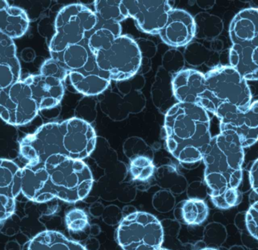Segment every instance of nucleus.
Masks as SVG:
<instances>
[{"label":"nucleus","instance_id":"obj_1","mask_svg":"<svg viewBox=\"0 0 258 250\" xmlns=\"http://www.w3.org/2000/svg\"><path fill=\"white\" fill-rule=\"evenodd\" d=\"M164 129L167 149L176 160L203 159L212 136L208 112L200 105L176 103L166 112Z\"/></svg>","mask_w":258,"mask_h":250},{"label":"nucleus","instance_id":"obj_2","mask_svg":"<svg viewBox=\"0 0 258 250\" xmlns=\"http://www.w3.org/2000/svg\"><path fill=\"white\" fill-rule=\"evenodd\" d=\"M244 148L233 133H220L213 136L202 159L211 198L238 189L242 180Z\"/></svg>","mask_w":258,"mask_h":250},{"label":"nucleus","instance_id":"obj_3","mask_svg":"<svg viewBox=\"0 0 258 250\" xmlns=\"http://www.w3.org/2000/svg\"><path fill=\"white\" fill-rule=\"evenodd\" d=\"M44 165L55 198L75 203L84 199L91 191L93 174L84 161L71 159L64 155H54Z\"/></svg>","mask_w":258,"mask_h":250},{"label":"nucleus","instance_id":"obj_4","mask_svg":"<svg viewBox=\"0 0 258 250\" xmlns=\"http://www.w3.org/2000/svg\"><path fill=\"white\" fill-rule=\"evenodd\" d=\"M206 90L199 104L214 114L223 103L246 109L251 104V92L247 80L230 65L215 67L205 74Z\"/></svg>","mask_w":258,"mask_h":250},{"label":"nucleus","instance_id":"obj_5","mask_svg":"<svg viewBox=\"0 0 258 250\" xmlns=\"http://www.w3.org/2000/svg\"><path fill=\"white\" fill-rule=\"evenodd\" d=\"M98 21L96 13L84 5L64 6L55 18V33L49 45L50 54L61 53L69 45L82 42Z\"/></svg>","mask_w":258,"mask_h":250},{"label":"nucleus","instance_id":"obj_6","mask_svg":"<svg viewBox=\"0 0 258 250\" xmlns=\"http://www.w3.org/2000/svg\"><path fill=\"white\" fill-rule=\"evenodd\" d=\"M116 240L123 250H155L164 242V230L156 217L137 211L120 221Z\"/></svg>","mask_w":258,"mask_h":250},{"label":"nucleus","instance_id":"obj_7","mask_svg":"<svg viewBox=\"0 0 258 250\" xmlns=\"http://www.w3.org/2000/svg\"><path fill=\"white\" fill-rule=\"evenodd\" d=\"M144 84L145 78L141 74L115 82L114 87H108L98 96L101 110L114 121H123L131 114L140 113L146 105V97L141 92Z\"/></svg>","mask_w":258,"mask_h":250},{"label":"nucleus","instance_id":"obj_8","mask_svg":"<svg viewBox=\"0 0 258 250\" xmlns=\"http://www.w3.org/2000/svg\"><path fill=\"white\" fill-rule=\"evenodd\" d=\"M96 63L102 71L109 74L114 82L124 81L140 72L142 56L135 39L121 35L112 45L96 54Z\"/></svg>","mask_w":258,"mask_h":250},{"label":"nucleus","instance_id":"obj_9","mask_svg":"<svg viewBox=\"0 0 258 250\" xmlns=\"http://www.w3.org/2000/svg\"><path fill=\"white\" fill-rule=\"evenodd\" d=\"M66 121L46 123L34 133L27 135L20 142L21 155L28 164H44L54 155L66 156L64 146Z\"/></svg>","mask_w":258,"mask_h":250},{"label":"nucleus","instance_id":"obj_10","mask_svg":"<svg viewBox=\"0 0 258 250\" xmlns=\"http://www.w3.org/2000/svg\"><path fill=\"white\" fill-rule=\"evenodd\" d=\"M214 115L220 120V133L236 135L244 148L258 140V100L246 109L223 103Z\"/></svg>","mask_w":258,"mask_h":250},{"label":"nucleus","instance_id":"obj_11","mask_svg":"<svg viewBox=\"0 0 258 250\" xmlns=\"http://www.w3.org/2000/svg\"><path fill=\"white\" fill-rule=\"evenodd\" d=\"M40 112L25 80L0 89V115L7 124L22 126L32 121Z\"/></svg>","mask_w":258,"mask_h":250},{"label":"nucleus","instance_id":"obj_12","mask_svg":"<svg viewBox=\"0 0 258 250\" xmlns=\"http://www.w3.org/2000/svg\"><path fill=\"white\" fill-rule=\"evenodd\" d=\"M128 18H134L138 28L149 34H159L173 9L170 1H122Z\"/></svg>","mask_w":258,"mask_h":250},{"label":"nucleus","instance_id":"obj_13","mask_svg":"<svg viewBox=\"0 0 258 250\" xmlns=\"http://www.w3.org/2000/svg\"><path fill=\"white\" fill-rule=\"evenodd\" d=\"M64 146L66 156L76 160H84L96 148L97 136L90 123L72 118L66 120Z\"/></svg>","mask_w":258,"mask_h":250},{"label":"nucleus","instance_id":"obj_14","mask_svg":"<svg viewBox=\"0 0 258 250\" xmlns=\"http://www.w3.org/2000/svg\"><path fill=\"white\" fill-rule=\"evenodd\" d=\"M196 35L194 18L186 11L173 9L159 36L164 43L173 48L186 46Z\"/></svg>","mask_w":258,"mask_h":250},{"label":"nucleus","instance_id":"obj_15","mask_svg":"<svg viewBox=\"0 0 258 250\" xmlns=\"http://www.w3.org/2000/svg\"><path fill=\"white\" fill-rule=\"evenodd\" d=\"M22 192L28 199L43 203L55 198L44 164H28L22 168Z\"/></svg>","mask_w":258,"mask_h":250},{"label":"nucleus","instance_id":"obj_16","mask_svg":"<svg viewBox=\"0 0 258 250\" xmlns=\"http://www.w3.org/2000/svg\"><path fill=\"white\" fill-rule=\"evenodd\" d=\"M40 111L55 108L61 103L64 93V81L43 74L28 76L25 79Z\"/></svg>","mask_w":258,"mask_h":250},{"label":"nucleus","instance_id":"obj_17","mask_svg":"<svg viewBox=\"0 0 258 250\" xmlns=\"http://www.w3.org/2000/svg\"><path fill=\"white\" fill-rule=\"evenodd\" d=\"M172 89L177 103L199 104L206 90L205 74L192 68L182 70L173 76Z\"/></svg>","mask_w":258,"mask_h":250},{"label":"nucleus","instance_id":"obj_18","mask_svg":"<svg viewBox=\"0 0 258 250\" xmlns=\"http://www.w3.org/2000/svg\"><path fill=\"white\" fill-rule=\"evenodd\" d=\"M232 44L258 45V9L249 8L240 11L229 26Z\"/></svg>","mask_w":258,"mask_h":250},{"label":"nucleus","instance_id":"obj_19","mask_svg":"<svg viewBox=\"0 0 258 250\" xmlns=\"http://www.w3.org/2000/svg\"><path fill=\"white\" fill-rule=\"evenodd\" d=\"M21 65L13 39L0 33V89L20 81Z\"/></svg>","mask_w":258,"mask_h":250},{"label":"nucleus","instance_id":"obj_20","mask_svg":"<svg viewBox=\"0 0 258 250\" xmlns=\"http://www.w3.org/2000/svg\"><path fill=\"white\" fill-rule=\"evenodd\" d=\"M69 77L73 87L85 96H99L109 87L111 82L109 74L99 66L91 71H74Z\"/></svg>","mask_w":258,"mask_h":250},{"label":"nucleus","instance_id":"obj_21","mask_svg":"<svg viewBox=\"0 0 258 250\" xmlns=\"http://www.w3.org/2000/svg\"><path fill=\"white\" fill-rule=\"evenodd\" d=\"M229 64L246 80H258V45L232 44Z\"/></svg>","mask_w":258,"mask_h":250},{"label":"nucleus","instance_id":"obj_22","mask_svg":"<svg viewBox=\"0 0 258 250\" xmlns=\"http://www.w3.org/2000/svg\"><path fill=\"white\" fill-rule=\"evenodd\" d=\"M29 18L24 9L0 1V33L11 39L22 37L28 31Z\"/></svg>","mask_w":258,"mask_h":250},{"label":"nucleus","instance_id":"obj_23","mask_svg":"<svg viewBox=\"0 0 258 250\" xmlns=\"http://www.w3.org/2000/svg\"><path fill=\"white\" fill-rule=\"evenodd\" d=\"M22 250H87L84 245L70 240L59 232L46 230L28 241Z\"/></svg>","mask_w":258,"mask_h":250},{"label":"nucleus","instance_id":"obj_24","mask_svg":"<svg viewBox=\"0 0 258 250\" xmlns=\"http://www.w3.org/2000/svg\"><path fill=\"white\" fill-rule=\"evenodd\" d=\"M121 25L119 23L98 21L95 28L87 34L89 48L96 56L98 53L109 48L116 39L121 36Z\"/></svg>","mask_w":258,"mask_h":250},{"label":"nucleus","instance_id":"obj_25","mask_svg":"<svg viewBox=\"0 0 258 250\" xmlns=\"http://www.w3.org/2000/svg\"><path fill=\"white\" fill-rule=\"evenodd\" d=\"M50 55L51 58L58 61L69 74L83 69L94 56L89 48L87 38L80 43L69 45L61 53Z\"/></svg>","mask_w":258,"mask_h":250},{"label":"nucleus","instance_id":"obj_26","mask_svg":"<svg viewBox=\"0 0 258 250\" xmlns=\"http://www.w3.org/2000/svg\"><path fill=\"white\" fill-rule=\"evenodd\" d=\"M22 168L10 159H1L0 196L16 199L22 192Z\"/></svg>","mask_w":258,"mask_h":250},{"label":"nucleus","instance_id":"obj_27","mask_svg":"<svg viewBox=\"0 0 258 250\" xmlns=\"http://www.w3.org/2000/svg\"><path fill=\"white\" fill-rule=\"evenodd\" d=\"M173 76L167 72L163 67L159 68L152 84L151 93L154 104L161 109L167 105H170L171 98H175L172 89Z\"/></svg>","mask_w":258,"mask_h":250},{"label":"nucleus","instance_id":"obj_28","mask_svg":"<svg viewBox=\"0 0 258 250\" xmlns=\"http://www.w3.org/2000/svg\"><path fill=\"white\" fill-rule=\"evenodd\" d=\"M197 39L214 40L223 31V23L217 15L201 12L194 18Z\"/></svg>","mask_w":258,"mask_h":250},{"label":"nucleus","instance_id":"obj_29","mask_svg":"<svg viewBox=\"0 0 258 250\" xmlns=\"http://www.w3.org/2000/svg\"><path fill=\"white\" fill-rule=\"evenodd\" d=\"M94 12L99 21L119 23L128 18L126 9L120 0H98L94 1Z\"/></svg>","mask_w":258,"mask_h":250},{"label":"nucleus","instance_id":"obj_30","mask_svg":"<svg viewBox=\"0 0 258 250\" xmlns=\"http://www.w3.org/2000/svg\"><path fill=\"white\" fill-rule=\"evenodd\" d=\"M209 213L208 205L199 198L185 200L181 206V215L185 224L199 225L207 219Z\"/></svg>","mask_w":258,"mask_h":250},{"label":"nucleus","instance_id":"obj_31","mask_svg":"<svg viewBox=\"0 0 258 250\" xmlns=\"http://www.w3.org/2000/svg\"><path fill=\"white\" fill-rule=\"evenodd\" d=\"M130 171L133 180L147 181L155 173V165L150 158L140 156L131 161Z\"/></svg>","mask_w":258,"mask_h":250},{"label":"nucleus","instance_id":"obj_32","mask_svg":"<svg viewBox=\"0 0 258 250\" xmlns=\"http://www.w3.org/2000/svg\"><path fill=\"white\" fill-rule=\"evenodd\" d=\"M185 62L193 67H199L209 62L211 59V51L200 42H190L185 47L184 52Z\"/></svg>","mask_w":258,"mask_h":250},{"label":"nucleus","instance_id":"obj_33","mask_svg":"<svg viewBox=\"0 0 258 250\" xmlns=\"http://www.w3.org/2000/svg\"><path fill=\"white\" fill-rule=\"evenodd\" d=\"M123 152L126 157L131 159V161L140 156H146L153 159V152L152 148L143 139L137 136L128 138L125 141L123 144Z\"/></svg>","mask_w":258,"mask_h":250},{"label":"nucleus","instance_id":"obj_34","mask_svg":"<svg viewBox=\"0 0 258 250\" xmlns=\"http://www.w3.org/2000/svg\"><path fill=\"white\" fill-rule=\"evenodd\" d=\"M135 40L140 48L142 56V65L139 74L143 75L151 70V59L156 54L157 47L155 42L149 39L139 38Z\"/></svg>","mask_w":258,"mask_h":250},{"label":"nucleus","instance_id":"obj_35","mask_svg":"<svg viewBox=\"0 0 258 250\" xmlns=\"http://www.w3.org/2000/svg\"><path fill=\"white\" fill-rule=\"evenodd\" d=\"M185 58L179 50L170 49L163 56L162 67L172 75L184 69Z\"/></svg>","mask_w":258,"mask_h":250},{"label":"nucleus","instance_id":"obj_36","mask_svg":"<svg viewBox=\"0 0 258 250\" xmlns=\"http://www.w3.org/2000/svg\"><path fill=\"white\" fill-rule=\"evenodd\" d=\"M66 224L72 232H81L88 226V217L82 209H73L66 215Z\"/></svg>","mask_w":258,"mask_h":250},{"label":"nucleus","instance_id":"obj_37","mask_svg":"<svg viewBox=\"0 0 258 250\" xmlns=\"http://www.w3.org/2000/svg\"><path fill=\"white\" fill-rule=\"evenodd\" d=\"M97 102L90 96H85L78 103L75 113L76 118L84 120L88 123L93 122L96 118Z\"/></svg>","mask_w":258,"mask_h":250},{"label":"nucleus","instance_id":"obj_38","mask_svg":"<svg viewBox=\"0 0 258 250\" xmlns=\"http://www.w3.org/2000/svg\"><path fill=\"white\" fill-rule=\"evenodd\" d=\"M40 74L45 76L55 77L64 81L69 76V72L56 59H51L46 60L40 68Z\"/></svg>","mask_w":258,"mask_h":250},{"label":"nucleus","instance_id":"obj_39","mask_svg":"<svg viewBox=\"0 0 258 250\" xmlns=\"http://www.w3.org/2000/svg\"><path fill=\"white\" fill-rule=\"evenodd\" d=\"M211 199L213 204L219 209H230L238 204L239 193L238 189H229L220 195L211 197Z\"/></svg>","mask_w":258,"mask_h":250},{"label":"nucleus","instance_id":"obj_40","mask_svg":"<svg viewBox=\"0 0 258 250\" xmlns=\"http://www.w3.org/2000/svg\"><path fill=\"white\" fill-rule=\"evenodd\" d=\"M174 205V197L167 190H161L155 193L153 197V206L160 212H167L171 210Z\"/></svg>","mask_w":258,"mask_h":250},{"label":"nucleus","instance_id":"obj_41","mask_svg":"<svg viewBox=\"0 0 258 250\" xmlns=\"http://www.w3.org/2000/svg\"><path fill=\"white\" fill-rule=\"evenodd\" d=\"M245 224L250 234L258 240V200L249 207L246 213Z\"/></svg>","mask_w":258,"mask_h":250},{"label":"nucleus","instance_id":"obj_42","mask_svg":"<svg viewBox=\"0 0 258 250\" xmlns=\"http://www.w3.org/2000/svg\"><path fill=\"white\" fill-rule=\"evenodd\" d=\"M0 221L1 224L7 221L16 210V199L0 196Z\"/></svg>","mask_w":258,"mask_h":250},{"label":"nucleus","instance_id":"obj_43","mask_svg":"<svg viewBox=\"0 0 258 250\" xmlns=\"http://www.w3.org/2000/svg\"><path fill=\"white\" fill-rule=\"evenodd\" d=\"M249 178L252 189L258 195V159L253 162L250 167Z\"/></svg>","mask_w":258,"mask_h":250},{"label":"nucleus","instance_id":"obj_44","mask_svg":"<svg viewBox=\"0 0 258 250\" xmlns=\"http://www.w3.org/2000/svg\"><path fill=\"white\" fill-rule=\"evenodd\" d=\"M197 4L201 9H208L214 6L215 1H197Z\"/></svg>","mask_w":258,"mask_h":250},{"label":"nucleus","instance_id":"obj_45","mask_svg":"<svg viewBox=\"0 0 258 250\" xmlns=\"http://www.w3.org/2000/svg\"><path fill=\"white\" fill-rule=\"evenodd\" d=\"M201 250H217V249H216V248H202V249H201Z\"/></svg>","mask_w":258,"mask_h":250},{"label":"nucleus","instance_id":"obj_46","mask_svg":"<svg viewBox=\"0 0 258 250\" xmlns=\"http://www.w3.org/2000/svg\"><path fill=\"white\" fill-rule=\"evenodd\" d=\"M155 250H170V249H167V248H162V247H160V248H156V249H155Z\"/></svg>","mask_w":258,"mask_h":250}]
</instances>
